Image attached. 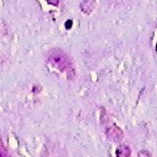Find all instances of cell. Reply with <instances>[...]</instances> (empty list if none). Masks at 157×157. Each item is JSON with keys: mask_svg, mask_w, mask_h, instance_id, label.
<instances>
[{"mask_svg": "<svg viewBox=\"0 0 157 157\" xmlns=\"http://www.w3.org/2000/svg\"><path fill=\"white\" fill-rule=\"evenodd\" d=\"M47 61L52 68L57 69L58 71L63 72L67 74L69 80L75 76V69H74V64L72 62V59L70 58L67 52L59 48H54L49 52L48 56H47Z\"/></svg>", "mask_w": 157, "mask_h": 157, "instance_id": "1", "label": "cell"}, {"mask_svg": "<svg viewBox=\"0 0 157 157\" xmlns=\"http://www.w3.org/2000/svg\"><path fill=\"white\" fill-rule=\"evenodd\" d=\"M106 133H107L108 137H110V139H113L115 141H119L123 136V133L121 131V129H119L117 125H110L107 129Z\"/></svg>", "mask_w": 157, "mask_h": 157, "instance_id": "2", "label": "cell"}, {"mask_svg": "<svg viewBox=\"0 0 157 157\" xmlns=\"http://www.w3.org/2000/svg\"><path fill=\"white\" fill-rule=\"evenodd\" d=\"M84 3L86 5V7H81L82 11L85 13H90L93 10V5H90L91 3V0H85V1H83Z\"/></svg>", "mask_w": 157, "mask_h": 157, "instance_id": "3", "label": "cell"}, {"mask_svg": "<svg viewBox=\"0 0 157 157\" xmlns=\"http://www.w3.org/2000/svg\"><path fill=\"white\" fill-rule=\"evenodd\" d=\"M0 157H11V155L5 148H0Z\"/></svg>", "mask_w": 157, "mask_h": 157, "instance_id": "4", "label": "cell"}, {"mask_svg": "<svg viewBox=\"0 0 157 157\" xmlns=\"http://www.w3.org/2000/svg\"><path fill=\"white\" fill-rule=\"evenodd\" d=\"M46 1L49 3V5H52V6H58L59 3H60V1H61V0H46Z\"/></svg>", "mask_w": 157, "mask_h": 157, "instance_id": "5", "label": "cell"}]
</instances>
